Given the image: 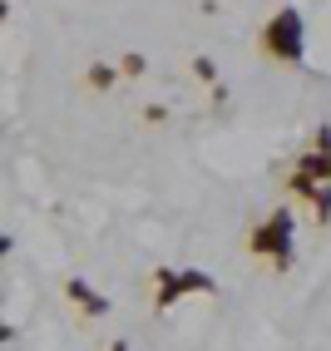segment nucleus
Returning a JSON list of instances; mask_svg holds the SVG:
<instances>
[{
    "label": "nucleus",
    "mask_w": 331,
    "mask_h": 351,
    "mask_svg": "<svg viewBox=\"0 0 331 351\" xmlns=\"http://www.w3.org/2000/svg\"><path fill=\"white\" fill-rule=\"evenodd\" d=\"M272 45H277L282 55H297L302 50V20H297V10H282L272 20Z\"/></svg>",
    "instance_id": "1"
}]
</instances>
